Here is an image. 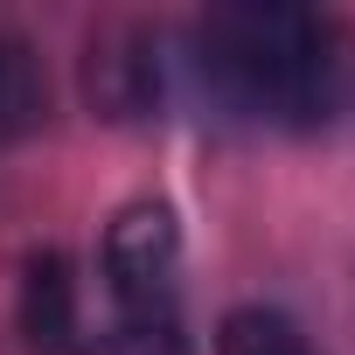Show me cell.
Here are the masks:
<instances>
[{"label": "cell", "mask_w": 355, "mask_h": 355, "mask_svg": "<svg viewBox=\"0 0 355 355\" xmlns=\"http://www.w3.org/2000/svg\"><path fill=\"white\" fill-rule=\"evenodd\" d=\"M202 70L265 125H320L334 105V42L306 8H216L202 21Z\"/></svg>", "instance_id": "obj_1"}, {"label": "cell", "mask_w": 355, "mask_h": 355, "mask_svg": "<svg viewBox=\"0 0 355 355\" xmlns=\"http://www.w3.org/2000/svg\"><path fill=\"white\" fill-rule=\"evenodd\" d=\"M105 279L125 313H167L182 279V223L167 202H125L105 230Z\"/></svg>", "instance_id": "obj_2"}, {"label": "cell", "mask_w": 355, "mask_h": 355, "mask_svg": "<svg viewBox=\"0 0 355 355\" xmlns=\"http://www.w3.org/2000/svg\"><path fill=\"white\" fill-rule=\"evenodd\" d=\"M84 105L105 125H139L160 105V42L139 21H105L84 42Z\"/></svg>", "instance_id": "obj_3"}, {"label": "cell", "mask_w": 355, "mask_h": 355, "mask_svg": "<svg viewBox=\"0 0 355 355\" xmlns=\"http://www.w3.org/2000/svg\"><path fill=\"white\" fill-rule=\"evenodd\" d=\"M21 334L35 355H63L77 341V279L63 251H35L21 265Z\"/></svg>", "instance_id": "obj_4"}, {"label": "cell", "mask_w": 355, "mask_h": 355, "mask_svg": "<svg viewBox=\"0 0 355 355\" xmlns=\"http://www.w3.org/2000/svg\"><path fill=\"white\" fill-rule=\"evenodd\" d=\"M49 112V84H42V63L21 35H0V146H15L42 125Z\"/></svg>", "instance_id": "obj_5"}, {"label": "cell", "mask_w": 355, "mask_h": 355, "mask_svg": "<svg viewBox=\"0 0 355 355\" xmlns=\"http://www.w3.org/2000/svg\"><path fill=\"white\" fill-rule=\"evenodd\" d=\"M216 355H313V348H306V334H300L286 313H272V306H237V313H223V327H216Z\"/></svg>", "instance_id": "obj_6"}, {"label": "cell", "mask_w": 355, "mask_h": 355, "mask_svg": "<svg viewBox=\"0 0 355 355\" xmlns=\"http://www.w3.org/2000/svg\"><path fill=\"white\" fill-rule=\"evenodd\" d=\"M91 355H189V334L174 313H125L119 327L98 334Z\"/></svg>", "instance_id": "obj_7"}]
</instances>
